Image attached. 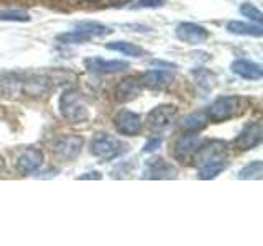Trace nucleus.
<instances>
[{
	"label": "nucleus",
	"mask_w": 263,
	"mask_h": 246,
	"mask_svg": "<svg viewBox=\"0 0 263 246\" xmlns=\"http://www.w3.org/2000/svg\"><path fill=\"white\" fill-rule=\"evenodd\" d=\"M196 166H197V174L201 179L208 180L219 176L227 166V146L226 143L217 141H209L197 148V156H196Z\"/></svg>",
	"instance_id": "1"
},
{
	"label": "nucleus",
	"mask_w": 263,
	"mask_h": 246,
	"mask_svg": "<svg viewBox=\"0 0 263 246\" xmlns=\"http://www.w3.org/2000/svg\"><path fill=\"white\" fill-rule=\"evenodd\" d=\"M125 0H0V5H28L45 7L58 12H78V10H101L105 7L117 5Z\"/></svg>",
	"instance_id": "2"
},
{
	"label": "nucleus",
	"mask_w": 263,
	"mask_h": 246,
	"mask_svg": "<svg viewBox=\"0 0 263 246\" xmlns=\"http://www.w3.org/2000/svg\"><path fill=\"white\" fill-rule=\"evenodd\" d=\"M247 110V100L237 95H226L216 98L208 110V118L212 121H226L235 118Z\"/></svg>",
	"instance_id": "3"
},
{
	"label": "nucleus",
	"mask_w": 263,
	"mask_h": 246,
	"mask_svg": "<svg viewBox=\"0 0 263 246\" xmlns=\"http://www.w3.org/2000/svg\"><path fill=\"white\" fill-rule=\"evenodd\" d=\"M60 112L61 115L72 123H81L89 118V109L82 98L81 92L76 89L64 90L60 97Z\"/></svg>",
	"instance_id": "4"
},
{
	"label": "nucleus",
	"mask_w": 263,
	"mask_h": 246,
	"mask_svg": "<svg viewBox=\"0 0 263 246\" xmlns=\"http://www.w3.org/2000/svg\"><path fill=\"white\" fill-rule=\"evenodd\" d=\"M127 143H123L119 138H114L107 133H97L92 138V141H90V153L96 158H101L105 161L119 158L122 153L127 151Z\"/></svg>",
	"instance_id": "5"
},
{
	"label": "nucleus",
	"mask_w": 263,
	"mask_h": 246,
	"mask_svg": "<svg viewBox=\"0 0 263 246\" xmlns=\"http://www.w3.org/2000/svg\"><path fill=\"white\" fill-rule=\"evenodd\" d=\"M84 139L76 135H68V136H60L56 138L51 145V151L54 156H58L63 161H71L81 153V148Z\"/></svg>",
	"instance_id": "6"
},
{
	"label": "nucleus",
	"mask_w": 263,
	"mask_h": 246,
	"mask_svg": "<svg viewBox=\"0 0 263 246\" xmlns=\"http://www.w3.org/2000/svg\"><path fill=\"white\" fill-rule=\"evenodd\" d=\"M178 115V109L173 105H160L155 107V109L148 113L146 117V125L150 127V130L153 131H161L164 128H168L173 120L176 118Z\"/></svg>",
	"instance_id": "7"
},
{
	"label": "nucleus",
	"mask_w": 263,
	"mask_h": 246,
	"mask_svg": "<svg viewBox=\"0 0 263 246\" xmlns=\"http://www.w3.org/2000/svg\"><path fill=\"white\" fill-rule=\"evenodd\" d=\"M261 138H263V127H261V121L257 120V121L250 123V125H247L240 131V135L235 138L234 146L242 151L252 150V148L258 146L261 143Z\"/></svg>",
	"instance_id": "8"
},
{
	"label": "nucleus",
	"mask_w": 263,
	"mask_h": 246,
	"mask_svg": "<svg viewBox=\"0 0 263 246\" xmlns=\"http://www.w3.org/2000/svg\"><path fill=\"white\" fill-rule=\"evenodd\" d=\"M143 176L146 179H175L178 176V171L163 158H150L145 162Z\"/></svg>",
	"instance_id": "9"
},
{
	"label": "nucleus",
	"mask_w": 263,
	"mask_h": 246,
	"mask_svg": "<svg viewBox=\"0 0 263 246\" xmlns=\"http://www.w3.org/2000/svg\"><path fill=\"white\" fill-rule=\"evenodd\" d=\"M176 36L187 45H201L209 39V31L197 23H179L176 28Z\"/></svg>",
	"instance_id": "10"
},
{
	"label": "nucleus",
	"mask_w": 263,
	"mask_h": 246,
	"mask_svg": "<svg viewBox=\"0 0 263 246\" xmlns=\"http://www.w3.org/2000/svg\"><path fill=\"white\" fill-rule=\"evenodd\" d=\"M201 139L199 136L196 135V131H191L189 135H183L179 139H176L175 146H173V154H175V158L181 162H184L189 156H193L197 148L201 146Z\"/></svg>",
	"instance_id": "11"
},
{
	"label": "nucleus",
	"mask_w": 263,
	"mask_h": 246,
	"mask_svg": "<svg viewBox=\"0 0 263 246\" xmlns=\"http://www.w3.org/2000/svg\"><path fill=\"white\" fill-rule=\"evenodd\" d=\"M115 127H117L119 133L122 135L135 136L142 131V118L130 110H122L115 117Z\"/></svg>",
	"instance_id": "12"
},
{
	"label": "nucleus",
	"mask_w": 263,
	"mask_h": 246,
	"mask_svg": "<svg viewBox=\"0 0 263 246\" xmlns=\"http://www.w3.org/2000/svg\"><path fill=\"white\" fill-rule=\"evenodd\" d=\"M41 164H43V154H41V151L27 150L18 156V159L15 162V169L18 174L27 176V174H31V172L38 171L41 168Z\"/></svg>",
	"instance_id": "13"
},
{
	"label": "nucleus",
	"mask_w": 263,
	"mask_h": 246,
	"mask_svg": "<svg viewBox=\"0 0 263 246\" xmlns=\"http://www.w3.org/2000/svg\"><path fill=\"white\" fill-rule=\"evenodd\" d=\"M142 87L143 86L140 82V77H125L119 82L117 89H115V98L119 102H130L142 92Z\"/></svg>",
	"instance_id": "14"
},
{
	"label": "nucleus",
	"mask_w": 263,
	"mask_h": 246,
	"mask_svg": "<svg viewBox=\"0 0 263 246\" xmlns=\"http://www.w3.org/2000/svg\"><path fill=\"white\" fill-rule=\"evenodd\" d=\"M234 74L240 76L243 79H249V80H260L263 77V69L261 66L253 63V61H247V59H237L232 63L230 66Z\"/></svg>",
	"instance_id": "15"
},
{
	"label": "nucleus",
	"mask_w": 263,
	"mask_h": 246,
	"mask_svg": "<svg viewBox=\"0 0 263 246\" xmlns=\"http://www.w3.org/2000/svg\"><path fill=\"white\" fill-rule=\"evenodd\" d=\"M86 66L89 71L92 72H101V74H109V72H119L128 68V63L125 61H104L99 59V57H94V59H87Z\"/></svg>",
	"instance_id": "16"
},
{
	"label": "nucleus",
	"mask_w": 263,
	"mask_h": 246,
	"mask_svg": "<svg viewBox=\"0 0 263 246\" xmlns=\"http://www.w3.org/2000/svg\"><path fill=\"white\" fill-rule=\"evenodd\" d=\"M171 80H173V74L166 72V71H148L143 74L142 77H140L142 86L152 87V89L164 87V86L171 84Z\"/></svg>",
	"instance_id": "17"
},
{
	"label": "nucleus",
	"mask_w": 263,
	"mask_h": 246,
	"mask_svg": "<svg viewBox=\"0 0 263 246\" xmlns=\"http://www.w3.org/2000/svg\"><path fill=\"white\" fill-rule=\"evenodd\" d=\"M227 30L234 35H245V36H261L263 28L260 23H243V22H229Z\"/></svg>",
	"instance_id": "18"
},
{
	"label": "nucleus",
	"mask_w": 263,
	"mask_h": 246,
	"mask_svg": "<svg viewBox=\"0 0 263 246\" xmlns=\"http://www.w3.org/2000/svg\"><path fill=\"white\" fill-rule=\"evenodd\" d=\"M107 49L122 53L125 56H134V57H138V56L143 54L142 48L134 45V43H128V41H112V43H107Z\"/></svg>",
	"instance_id": "19"
},
{
	"label": "nucleus",
	"mask_w": 263,
	"mask_h": 246,
	"mask_svg": "<svg viewBox=\"0 0 263 246\" xmlns=\"http://www.w3.org/2000/svg\"><path fill=\"white\" fill-rule=\"evenodd\" d=\"M89 39H92V36H90L86 30H82L79 27L74 30V31L63 33V35H58V41H60V43H66V45L86 43V41H89Z\"/></svg>",
	"instance_id": "20"
},
{
	"label": "nucleus",
	"mask_w": 263,
	"mask_h": 246,
	"mask_svg": "<svg viewBox=\"0 0 263 246\" xmlns=\"http://www.w3.org/2000/svg\"><path fill=\"white\" fill-rule=\"evenodd\" d=\"M205 123H208V117H204L202 113H193L184 118L183 128L187 131H199L205 127Z\"/></svg>",
	"instance_id": "21"
},
{
	"label": "nucleus",
	"mask_w": 263,
	"mask_h": 246,
	"mask_svg": "<svg viewBox=\"0 0 263 246\" xmlns=\"http://www.w3.org/2000/svg\"><path fill=\"white\" fill-rule=\"evenodd\" d=\"M263 174V162L261 161H253L249 166H245L238 177L240 179H260Z\"/></svg>",
	"instance_id": "22"
},
{
	"label": "nucleus",
	"mask_w": 263,
	"mask_h": 246,
	"mask_svg": "<svg viewBox=\"0 0 263 246\" xmlns=\"http://www.w3.org/2000/svg\"><path fill=\"white\" fill-rule=\"evenodd\" d=\"M0 20L2 22H28L30 20V15L23 10H18V8H15V10H0Z\"/></svg>",
	"instance_id": "23"
},
{
	"label": "nucleus",
	"mask_w": 263,
	"mask_h": 246,
	"mask_svg": "<svg viewBox=\"0 0 263 246\" xmlns=\"http://www.w3.org/2000/svg\"><path fill=\"white\" fill-rule=\"evenodd\" d=\"M240 12H242V15H243V16H247V18H250V20H252V22H255V23H261V20H263L261 12H260L258 8L255 7L253 4H249V2L242 4Z\"/></svg>",
	"instance_id": "24"
},
{
	"label": "nucleus",
	"mask_w": 263,
	"mask_h": 246,
	"mask_svg": "<svg viewBox=\"0 0 263 246\" xmlns=\"http://www.w3.org/2000/svg\"><path fill=\"white\" fill-rule=\"evenodd\" d=\"M160 145H161V138H152L150 141H148V143L143 146V153H152V151H155Z\"/></svg>",
	"instance_id": "25"
},
{
	"label": "nucleus",
	"mask_w": 263,
	"mask_h": 246,
	"mask_svg": "<svg viewBox=\"0 0 263 246\" xmlns=\"http://www.w3.org/2000/svg\"><path fill=\"white\" fill-rule=\"evenodd\" d=\"M164 0H138L137 7H146V8H153V7H160L163 5Z\"/></svg>",
	"instance_id": "26"
}]
</instances>
